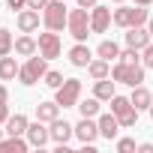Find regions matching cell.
<instances>
[{"label":"cell","mask_w":153,"mask_h":153,"mask_svg":"<svg viewBox=\"0 0 153 153\" xmlns=\"http://www.w3.org/2000/svg\"><path fill=\"white\" fill-rule=\"evenodd\" d=\"M111 21H114L117 27H129V6H120V9H114V12H111Z\"/></svg>","instance_id":"83f0119b"},{"label":"cell","mask_w":153,"mask_h":153,"mask_svg":"<svg viewBox=\"0 0 153 153\" xmlns=\"http://www.w3.org/2000/svg\"><path fill=\"white\" fill-rule=\"evenodd\" d=\"M30 141L27 135H9V138H0V153H27Z\"/></svg>","instance_id":"2e32d148"},{"label":"cell","mask_w":153,"mask_h":153,"mask_svg":"<svg viewBox=\"0 0 153 153\" xmlns=\"http://www.w3.org/2000/svg\"><path fill=\"white\" fill-rule=\"evenodd\" d=\"M27 126H30V120H27L24 114H9V120H6V135H27Z\"/></svg>","instance_id":"7402d4cb"},{"label":"cell","mask_w":153,"mask_h":153,"mask_svg":"<svg viewBox=\"0 0 153 153\" xmlns=\"http://www.w3.org/2000/svg\"><path fill=\"white\" fill-rule=\"evenodd\" d=\"M111 78L117 84H129V87H138L144 81V63H123L117 60L114 69H111Z\"/></svg>","instance_id":"6da1fadb"},{"label":"cell","mask_w":153,"mask_h":153,"mask_svg":"<svg viewBox=\"0 0 153 153\" xmlns=\"http://www.w3.org/2000/svg\"><path fill=\"white\" fill-rule=\"evenodd\" d=\"M66 27H69V33L75 36V42H84V39L90 36V9H84V6L72 9Z\"/></svg>","instance_id":"277c9868"},{"label":"cell","mask_w":153,"mask_h":153,"mask_svg":"<svg viewBox=\"0 0 153 153\" xmlns=\"http://www.w3.org/2000/svg\"><path fill=\"white\" fill-rule=\"evenodd\" d=\"M57 117H60V105H57V99H54V102H39V105H36V120L51 123V120H57Z\"/></svg>","instance_id":"44dd1931"},{"label":"cell","mask_w":153,"mask_h":153,"mask_svg":"<svg viewBox=\"0 0 153 153\" xmlns=\"http://www.w3.org/2000/svg\"><path fill=\"white\" fill-rule=\"evenodd\" d=\"M15 24H18V30H21V33H33V30H39V12L27 6V9H21V12H18Z\"/></svg>","instance_id":"5bb4252c"},{"label":"cell","mask_w":153,"mask_h":153,"mask_svg":"<svg viewBox=\"0 0 153 153\" xmlns=\"http://www.w3.org/2000/svg\"><path fill=\"white\" fill-rule=\"evenodd\" d=\"M150 117H153V105H150Z\"/></svg>","instance_id":"60d3db41"},{"label":"cell","mask_w":153,"mask_h":153,"mask_svg":"<svg viewBox=\"0 0 153 153\" xmlns=\"http://www.w3.org/2000/svg\"><path fill=\"white\" fill-rule=\"evenodd\" d=\"M141 63H144V69H153V42L141 51Z\"/></svg>","instance_id":"1f68e13d"},{"label":"cell","mask_w":153,"mask_h":153,"mask_svg":"<svg viewBox=\"0 0 153 153\" xmlns=\"http://www.w3.org/2000/svg\"><path fill=\"white\" fill-rule=\"evenodd\" d=\"M15 54H21V57H33V54H39V42H36L30 33H24V36L15 39Z\"/></svg>","instance_id":"ac0fdd59"},{"label":"cell","mask_w":153,"mask_h":153,"mask_svg":"<svg viewBox=\"0 0 153 153\" xmlns=\"http://www.w3.org/2000/svg\"><path fill=\"white\" fill-rule=\"evenodd\" d=\"M54 99H57L60 108H72V105H78V99H81V81H78V78H66V81L54 90Z\"/></svg>","instance_id":"8992f818"},{"label":"cell","mask_w":153,"mask_h":153,"mask_svg":"<svg viewBox=\"0 0 153 153\" xmlns=\"http://www.w3.org/2000/svg\"><path fill=\"white\" fill-rule=\"evenodd\" d=\"M147 21H150V12H147V6H138V3H135V6L129 9V27H144Z\"/></svg>","instance_id":"d4e9b609"},{"label":"cell","mask_w":153,"mask_h":153,"mask_svg":"<svg viewBox=\"0 0 153 153\" xmlns=\"http://www.w3.org/2000/svg\"><path fill=\"white\" fill-rule=\"evenodd\" d=\"M18 72H21V66L15 63V57H0V81H12V78H18Z\"/></svg>","instance_id":"d6986e66"},{"label":"cell","mask_w":153,"mask_h":153,"mask_svg":"<svg viewBox=\"0 0 153 153\" xmlns=\"http://www.w3.org/2000/svg\"><path fill=\"white\" fill-rule=\"evenodd\" d=\"M93 60V54H90V48L84 45V42H75L72 48H69V63L72 66H78V69H87V63Z\"/></svg>","instance_id":"9a60e30c"},{"label":"cell","mask_w":153,"mask_h":153,"mask_svg":"<svg viewBox=\"0 0 153 153\" xmlns=\"http://www.w3.org/2000/svg\"><path fill=\"white\" fill-rule=\"evenodd\" d=\"M48 138H51V132L45 129V120H36V123L27 126V141H30V147H45Z\"/></svg>","instance_id":"4fadbf2b"},{"label":"cell","mask_w":153,"mask_h":153,"mask_svg":"<svg viewBox=\"0 0 153 153\" xmlns=\"http://www.w3.org/2000/svg\"><path fill=\"white\" fill-rule=\"evenodd\" d=\"M75 138H78L84 147H93L96 138H99V123H96L93 117H81L78 126H75Z\"/></svg>","instance_id":"52a82bcc"},{"label":"cell","mask_w":153,"mask_h":153,"mask_svg":"<svg viewBox=\"0 0 153 153\" xmlns=\"http://www.w3.org/2000/svg\"><path fill=\"white\" fill-rule=\"evenodd\" d=\"M6 3H9V9H12V12H15V9H18V12H21V9H27V0H6Z\"/></svg>","instance_id":"d6a6232c"},{"label":"cell","mask_w":153,"mask_h":153,"mask_svg":"<svg viewBox=\"0 0 153 153\" xmlns=\"http://www.w3.org/2000/svg\"><path fill=\"white\" fill-rule=\"evenodd\" d=\"M117 60H123V63H141V51L126 45V51H120V57H117Z\"/></svg>","instance_id":"f546056e"},{"label":"cell","mask_w":153,"mask_h":153,"mask_svg":"<svg viewBox=\"0 0 153 153\" xmlns=\"http://www.w3.org/2000/svg\"><path fill=\"white\" fill-rule=\"evenodd\" d=\"M138 153H153V144H138Z\"/></svg>","instance_id":"74e56055"},{"label":"cell","mask_w":153,"mask_h":153,"mask_svg":"<svg viewBox=\"0 0 153 153\" xmlns=\"http://www.w3.org/2000/svg\"><path fill=\"white\" fill-rule=\"evenodd\" d=\"M132 105L138 108V111H150V105H153V93L144 87V84H138V87H132Z\"/></svg>","instance_id":"e0dca14e"},{"label":"cell","mask_w":153,"mask_h":153,"mask_svg":"<svg viewBox=\"0 0 153 153\" xmlns=\"http://www.w3.org/2000/svg\"><path fill=\"white\" fill-rule=\"evenodd\" d=\"M114 78H111V75H108V78H99L96 81V87H93V96L96 99H102V102H111V96H114Z\"/></svg>","instance_id":"ffe728a7"},{"label":"cell","mask_w":153,"mask_h":153,"mask_svg":"<svg viewBox=\"0 0 153 153\" xmlns=\"http://www.w3.org/2000/svg\"><path fill=\"white\" fill-rule=\"evenodd\" d=\"M111 111L117 114V120H120V126L123 129H129V126H135L138 123V108L132 105V99L129 96H111Z\"/></svg>","instance_id":"5b68a950"},{"label":"cell","mask_w":153,"mask_h":153,"mask_svg":"<svg viewBox=\"0 0 153 153\" xmlns=\"http://www.w3.org/2000/svg\"><path fill=\"white\" fill-rule=\"evenodd\" d=\"M27 6L39 12V9H45V6H48V0H27Z\"/></svg>","instance_id":"836d02e7"},{"label":"cell","mask_w":153,"mask_h":153,"mask_svg":"<svg viewBox=\"0 0 153 153\" xmlns=\"http://www.w3.org/2000/svg\"><path fill=\"white\" fill-rule=\"evenodd\" d=\"M96 123H99V135H102L105 141H114V138H117V132L123 129L114 111H111V114H99V120H96Z\"/></svg>","instance_id":"8fae6325"},{"label":"cell","mask_w":153,"mask_h":153,"mask_svg":"<svg viewBox=\"0 0 153 153\" xmlns=\"http://www.w3.org/2000/svg\"><path fill=\"white\" fill-rule=\"evenodd\" d=\"M45 63H48V60H45L42 54H39V57H36V54H33V57H27V63H24V66H21V72H18V81H21L24 87H33L39 78H45V72H48V66H45Z\"/></svg>","instance_id":"3957f363"},{"label":"cell","mask_w":153,"mask_h":153,"mask_svg":"<svg viewBox=\"0 0 153 153\" xmlns=\"http://www.w3.org/2000/svg\"><path fill=\"white\" fill-rule=\"evenodd\" d=\"M117 150L120 153H132V150H138V144H135V138H120L117 141Z\"/></svg>","instance_id":"4dcf8cb0"},{"label":"cell","mask_w":153,"mask_h":153,"mask_svg":"<svg viewBox=\"0 0 153 153\" xmlns=\"http://www.w3.org/2000/svg\"><path fill=\"white\" fill-rule=\"evenodd\" d=\"M69 21V12H66V0H48V6L42 9V24L48 30H63Z\"/></svg>","instance_id":"7a4b0ae2"},{"label":"cell","mask_w":153,"mask_h":153,"mask_svg":"<svg viewBox=\"0 0 153 153\" xmlns=\"http://www.w3.org/2000/svg\"><path fill=\"white\" fill-rule=\"evenodd\" d=\"M42 81H45V84H48L51 90H57V87H60V84H63L66 78H63V75H60V72H54V69H48V72H45V78H42Z\"/></svg>","instance_id":"f1b7e54d"},{"label":"cell","mask_w":153,"mask_h":153,"mask_svg":"<svg viewBox=\"0 0 153 153\" xmlns=\"http://www.w3.org/2000/svg\"><path fill=\"white\" fill-rule=\"evenodd\" d=\"M87 72H90V78H93V81L108 78V75H111V63L102 60V57H99V60H90V63H87Z\"/></svg>","instance_id":"603a6c76"},{"label":"cell","mask_w":153,"mask_h":153,"mask_svg":"<svg viewBox=\"0 0 153 153\" xmlns=\"http://www.w3.org/2000/svg\"><path fill=\"white\" fill-rule=\"evenodd\" d=\"M6 99H9V90H6V87H3V84H0V105H3V102H6Z\"/></svg>","instance_id":"8d00e7d4"},{"label":"cell","mask_w":153,"mask_h":153,"mask_svg":"<svg viewBox=\"0 0 153 153\" xmlns=\"http://www.w3.org/2000/svg\"><path fill=\"white\" fill-rule=\"evenodd\" d=\"M15 51V39H12V33L6 30V27H0V57H6V54H12Z\"/></svg>","instance_id":"4316f807"},{"label":"cell","mask_w":153,"mask_h":153,"mask_svg":"<svg viewBox=\"0 0 153 153\" xmlns=\"http://www.w3.org/2000/svg\"><path fill=\"white\" fill-rule=\"evenodd\" d=\"M150 42H153V36H150V30H147V27H126V45H129V48L144 51Z\"/></svg>","instance_id":"30bf717a"},{"label":"cell","mask_w":153,"mask_h":153,"mask_svg":"<svg viewBox=\"0 0 153 153\" xmlns=\"http://www.w3.org/2000/svg\"><path fill=\"white\" fill-rule=\"evenodd\" d=\"M96 54H99L102 60H108V63H111V60H117V57H120V45H117L114 39H102V42H99V48H96Z\"/></svg>","instance_id":"cb8c5ba5"},{"label":"cell","mask_w":153,"mask_h":153,"mask_svg":"<svg viewBox=\"0 0 153 153\" xmlns=\"http://www.w3.org/2000/svg\"><path fill=\"white\" fill-rule=\"evenodd\" d=\"M99 102L102 99H84V102H78V105H75V108H78L81 111V117H99Z\"/></svg>","instance_id":"484cf974"},{"label":"cell","mask_w":153,"mask_h":153,"mask_svg":"<svg viewBox=\"0 0 153 153\" xmlns=\"http://www.w3.org/2000/svg\"><path fill=\"white\" fill-rule=\"evenodd\" d=\"M96 3H99V0H78V6H84V9H93Z\"/></svg>","instance_id":"d590c367"},{"label":"cell","mask_w":153,"mask_h":153,"mask_svg":"<svg viewBox=\"0 0 153 153\" xmlns=\"http://www.w3.org/2000/svg\"><path fill=\"white\" fill-rule=\"evenodd\" d=\"M147 30H150V36H153V18H150V21H147Z\"/></svg>","instance_id":"ab89813d"},{"label":"cell","mask_w":153,"mask_h":153,"mask_svg":"<svg viewBox=\"0 0 153 153\" xmlns=\"http://www.w3.org/2000/svg\"><path fill=\"white\" fill-rule=\"evenodd\" d=\"M135 3H138V6H150V3H153V0H135Z\"/></svg>","instance_id":"f35d334b"},{"label":"cell","mask_w":153,"mask_h":153,"mask_svg":"<svg viewBox=\"0 0 153 153\" xmlns=\"http://www.w3.org/2000/svg\"><path fill=\"white\" fill-rule=\"evenodd\" d=\"M60 36H57V30H48V33H39V54L45 57V60H54V57H60Z\"/></svg>","instance_id":"ba28073f"},{"label":"cell","mask_w":153,"mask_h":153,"mask_svg":"<svg viewBox=\"0 0 153 153\" xmlns=\"http://www.w3.org/2000/svg\"><path fill=\"white\" fill-rule=\"evenodd\" d=\"M3 132H6V129H0V135H3Z\"/></svg>","instance_id":"7bdbcfd3"},{"label":"cell","mask_w":153,"mask_h":153,"mask_svg":"<svg viewBox=\"0 0 153 153\" xmlns=\"http://www.w3.org/2000/svg\"><path fill=\"white\" fill-rule=\"evenodd\" d=\"M9 120V105L3 102V105H0V123H6Z\"/></svg>","instance_id":"e575fe53"},{"label":"cell","mask_w":153,"mask_h":153,"mask_svg":"<svg viewBox=\"0 0 153 153\" xmlns=\"http://www.w3.org/2000/svg\"><path fill=\"white\" fill-rule=\"evenodd\" d=\"M108 24H111V9L96 3V6L90 9V33H105Z\"/></svg>","instance_id":"9c48e42d"},{"label":"cell","mask_w":153,"mask_h":153,"mask_svg":"<svg viewBox=\"0 0 153 153\" xmlns=\"http://www.w3.org/2000/svg\"><path fill=\"white\" fill-rule=\"evenodd\" d=\"M114 3H123V0H114Z\"/></svg>","instance_id":"b9f144b4"},{"label":"cell","mask_w":153,"mask_h":153,"mask_svg":"<svg viewBox=\"0 0 153 153\" xmlns=\"http://www.w3.org/2000/svg\"><path fill=\"white\" fill-rule=\"evenodd\" d=\"M48 132H51V141H57V144H69V138L75 135V126L57 117V120H51V126H48Z\"/></svg>","instance_id":"7c38bea8"}]
</instances>
